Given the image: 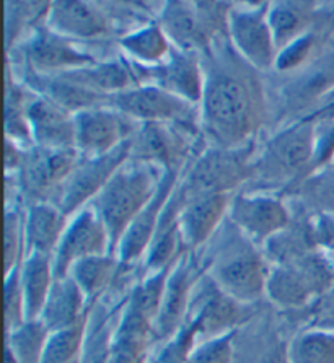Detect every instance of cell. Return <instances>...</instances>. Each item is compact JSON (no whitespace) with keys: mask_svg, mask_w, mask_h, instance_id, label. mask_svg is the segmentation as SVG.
<instances>
[{"mask_svg":"<svg viewBox=\"0 0 334 363\" xmlns=\"http://www.w3.org/2000/svg\"><path fill=\"white\" fill-rule=\"evenodd\" d=\"M202 57L206 86L199 104L201 130L209 147L242 148L255 144L253 137L265 119V93L245 60L228 40H218Z\"/></svg>","mask_w":334,"mask_h":363,"instance_id":"6da1fadb","label":"cell"},{"mask_svg":"<svg viewBox=\"0 0 334 363\" xmlns=\"http://www.w3.org/2000/svg\"><path fill=\"white\" fill-rule=\"evenodd\" d=\"M194 255L202 272L233 300L255 306L266 298L271 262L262 247L245 236L228 218L209 243Z\"/></svg>","mask_w":334,"mask_h":363,"instance_id":"7a4b0ae2","label":"cell"},{"mask_svg":"<svg viewBox=\"0 0 334 363\" xmlns=\"http://www.w3.org/2000/svg\"><path fill=\"white\" fill-rule=\"evenodd\" d=\"M316 134V121L310 116L277 132L258 155L255 153L251 179L245 188L251 192L294 188L313 173Z\"/></svg>","mask_w":334,"mask_h":363,"instance_id":"3957f363","label":"cell"},{"mask_svg":"<svg viewBox=\"0 0 334 363\" xmlns=\"http://www.w3.org/2000/svg\"><path fill=\"white\" fill-rule=\"evenodd\" d=\"M165 173L153 164L129 158L90 203L105 223L114 256L126 230L157 194Z\"/></svg>","mask_w":334,"mask_h":363,"instance_id":"277c9868","label":"cell"},{"mask_svg":"<svg viewBox=\"0 0 334 363\" xmlns=\"http://www.w3.org/2000/svg\"><path fill=\"white\" fill-rule=\"evenodd\" d=\"M255 148V144L242 148H204L182 173L178 188L183 197L233 196L250 183Z\"/></svg>","mask_w":334,"mask_h":363,"instance_id":"5b68a950","label":"cell"},{"mask_svg":"<svg viewBox=\"0 0 334 363\" xmlns=\"http://www.w3.org/2000/svg\"><path fill=\"white\" fill-rule=\"evenodd\" d=\"M333 264L323 251H313L297 261L271 266L266 298L282 311H300L333 290Z\"/></svg>","mask_w":334,"mask_h":363,"instance_id":"8992f818","label":"cell"},{"mask_svg":"<svg viewBox=\"0 0 334 363\" xmlns=\"http://www.w3.org/2000/svg\"><path fill=\"white\" fill-rule=\"evenodd\" d=\"M202 132H194L174 124L144 123L129 140L130 160L144 162L162 168L163 172H184L191 158H196V142Z\"/></svg>","mask_w":334,"mask_h":363,"instance_id":"52a82bcc","label":"cell"},{"mask_svg":"<svg viewBox=\"0 0 334 363\" xmlns=\"http://www.w3.org/2000/svg\"><path fill=\"white\" fill-rule=\"evenodd\" d=\"M108 106L118 109L140 124H174L194 132H202L199 106L153 85H137L128 91L109 96Z\"/></svg>","mask_w":334,"mask_h":363,"instance_id":"ba28073f","label":"cell"},{"mask_svg":"<svg viewBox=\"0 0 334 363\" xmlns=\"http://www.w3.org/2000/svg\"><path fill=\"white\" fill-rule=\"evenodd\" d=\"M267 7L269 2L233 4L228 18L230 46L256 72L274 69L279 52L267 21Z\"/></svg>","mask_w":334,"mask_h":363,"instance_id":"9c48e42d","label":"cell"},{"mask_svg":"<svg viewBox=\"0 0 334 363\" xmlns=\"http://www.w3.org/2000/svg\"><path fill=\"white\" fill-rule=\"evenodd\" d=\"M80 160L77 150H49L33 145L25 153L18 181L25 206L33 202H56L59 192Z\"/></svg>","mask_w":334,"mask_h":363,"instance_id":"30bf717a","label":"cell"},{"mask_svg":"<svg viewBox=\"0 0 334 363\" xmlns=\"http://www.w3.org/2000/svg\"><path fill=\"white\" fill-rule=\"evenodd\" d=\"M227 218L261 247L294 222L286 201L272 192L251 191H238L230 197Z\"/></svg>","mask_w":334,"mask_h":363,"instance_id":"8fae6325","label":"cell"},{"mask_svg":"<svg viewBox=\"0 0 334 363\" xmlns=\"http://www.w3.org/2000/svg\"><path fill=\"white\" fill-rule=\"evenodd\" d=\"M256 316L255 306L243 305L222 291L204 272L196 284L189 316L201 324V342L233 334Z\"/></svg>","mask_w":334,"mask_h":363,"instance_id":"7c38bea8","label":"cell"},{"mask_svg":"<svg viewBox=\"0 0 334 363\" xmlns=\"http://www.w3.org/2000/svg\"><path fill=\"white\" fill-rule=\"evenodd\" d=\"M129 160V142L108 155L82 157L59 192L56 206L67 217L84 211L105 189L109 179Z\"/></svg>","mask_w":334,"mask_h":363,"instance_id":"4fadbf2b","label":"cell"},{"mask_svg":"<svg viewBox=\"0 0 334 363\" xmlns=\"http://www.w3.org/2000/svg\"><path fill=\"white\" fill-rule=\"evenodd\" d=\"M140 123L111 106L75 114V148L82 157L108 155L133 139Z\"/></svg>","mask_w":334,"mask_h":363,"instance_id":"5bb4252c","label":"cell"},{"mask_svg":"<svg viewBox=\"0 0 334 363\" xmlns=\"http://www.w3.org/2000/svg\"><path fill=\"white\" fill-rule=\"evenodd\" d=\"M133 65L140 85L158 86L196 106L201 104L204 96L206 74L199 54L184 52L173 48L169 56L157 67L145 69Z\"/></svg>","mask_w":334,"mask_h":363,"instance_id":"9a60e30c","label":"cell"},{"mask_svg":"<svg viewBox=\"0 0 334 363\" xmlns=\"http://www.w3.org/2000/svg\"><path fill=\"white\" fill-rule=\"evenodd\" d=\"M201 274V264L194 252H186L172 267L160 311L153 323V344L165 342L188 320L191 300Z\"/></svg>","mask_w":334,"mask_h":363,"instance_id":"2e32d148","label":"cell"},{"mask_svg":"<svg viewBox=\"0 0 334 363\" xmlns=\"http://www.w3.org/2000/svg\"><path fill=\"white\" fill-rule=\"evenodd\" d=\"M113 255L108 230L91 206L70 217L67 230L52 256L56 279L69 276L70 269L79 261L93 256Z\"/></svg>","mask_w":334,"mask_h":363,"instance_id":"e0dca14e","label":"cell"},{"mask_svg":"<svg viewBox=\"0 0 334 363\" xmlns=\"http://www.w3.org/2000/svg\"><path fill=\"white\" fill-rule=\"evenodd\" d=\"M25 59L28 72L45 77L72 72L98 60L93 54L80 48L79 43L65 40L49 30L46 21L33 30L25 44Z\"/></svg>","mask_w":334,"mask_h":363,"instance_id":"ac0fdd59","label":"cell"},{"mask_svg":"<svg viewBox=\"0 0 334 363\" xmlns=\"http://www.w3.org/2000/svg\"><path fill=\"white\" fill-rule=\"evenodd\" d=\"M46 26L74 43L98 41L113 30V20L105 4L84 0H59L51 2L46 16Z\"/></svg>","mask_w":334,"mask_h":363,"instance_id":"d6986e66","label":"cell"},{"mask_svg":"<svg viewBox=\"0 0 334 363\" xmlns=\"http://www.w3.org/2000/svg\"><path fill=\"white\" fill-rule=\"evenodd\" d=\"M182 173L183 172H173V169L165 173L157 194L152 197V201L144 207V211L126 230L116 250V257L124 267L135 269L139 264L144 262L153 236H155L163 208L177 189Z\"/></svg>","mask_w":334,"mask_h":363,"instance_id":"ffe728a7","label":"cell"},{"mask_svg":"<svg viewBox=\"0 0 334 363\" xmlns=\"http://www.w3.org/2000/svg\"><path fill=\"white\" fill-rule=\"evenodd\" d=\"M26 118L33 145L49 150H77L75 114L67 111L61 104L33 91Z\"/></svg>","mask_w":334,"mask_h":363,"instance_id":"44dd1931","label":"cell"},{"mask_svg":"<svg viewBox=\"0 0 334 363\" xmlns=\"http://www.w3.org/2000/svg\"><path fill=\"white\" fill-rule=\"evenodd\" d=\"M230 197L232 196L227 194L183 197L182 194L179 230L186 250L189 252H199L218 232V228L227 220Z\"/></svg>","mask_w":334,"mask_h":363,"instance_id":"7402d4cb","label":"cell"},{"mask_svg":"<svg viewBox=\"0 0 334 363\" xmlns=\"http://www.w3.org/2000/svg\"><path fill=\"white\" fill-rule=\"evenodd\" d=\"M155 20L173 48L199 56L211 51L213 41L202 25L196 2L172 0L162 4Z\"/></svg>","mask_w":334,"mask_h":363,"instance_id":"603a6c76","label":"cell"},{"mask_svg":"<svg viewBox=\"0 0 334 363\" xmlns=\"http://www.w3.org/2000/svg\"><path fill=\"white\" fill-rule=\"evenodd\" d=\"M182 203L183 199L177 186L165 208H163L155 236H153L145 259L142 262V269H144L145 274L168 271L182 259L186 252H189L186 250L182 230H179Z\"/></svg>","mask_w":334,"mask_h":363,"instance_id":"cb8c5ba5","label":"cell"},{"mask_svg":"<svg viewBox=\"0 0 334 363\" xmlns=\"http://www.w3.org/2000/svg\"><path fill=\"white\" fill-rule=\"evenodd\" d=\"M69 222L70 217L52 202L25 206V256L31 252L54 256Z\"/></svg>","mask_w":334,"mask_h":363,"instance_id":"d4e9b609","label":"cell"},{"mask_svg":"<svg viewBox=\"0 0 334 363\" xmlns=\"http://www.w3.org/2000/svg\"><path fill=\"white\" fill-rule=\"evenodd\" d=\"M61 77L74 82L85 90L106 98L140 85L133 62L126 57L96 60L95 64L72 70V72L61 74Z\"/></svg>","mask_w":334,"mask_h":363,"instance_id":"484cf974","label":"cell"},{"mask_svg":"<svg viewBox=\"0 0 334 363\" xmlns=\"http://www.w3.org/2000/svg\"><path fill=\"white\" fill-rule=\"evenodd\" d=\"M133 271L134 269L124 267L114 255H101L74 264L69 276L84 291L89 303L93 305L111 291L124 287L123 284Z\"/></svg>","mask_w":334,"mask_h":363,"instance_id":"4316f807","label":"cell"},{"mask_svg":"<svg viewBox=\"0 0 334 363\" xmlns=\"http://www.w3.org/2000/svg\"><path fill=\"white\" fill-rule=\"evenodd\" d=\"M90 303L70 276L54 280L51 295L40 316L49 333L79 326L89 316Z\"/></svg>","mask_w":334,"mask_h":363,"instance_id":"83f0119b","label":"cell"},{"mask_svg":"<svg viewBox=\"0 0 334 363\" xmlns=\"http://www.w3.org/2000/svg\"><path fill=\"white\" fill-rule=\"evenodd\" d=\"M126 300H128V296L119 303L108 305L105 296H103L101 300L95 301L90 306L85 323L82 363H108Z\"/></svg>","mask_w":334,"mask_h":363,"instance_id":"f1b7e54d","label":"cell"},{"mask_svg":"<svg viewBox=\"0 0 334 363\" xmlns=\"http://www.w3.org/2000/svg\"><path fill=\"white\" fill-rule=\"evenodd\" d=\"M153 324L124 305L108 363H149Z\"/></svg>","mask_w":334,"mask_h":363,"instance_id":"f546056e","label":"cell"},{"mask_svg":"<svg viewBox=\"0 0 334 363\" xmlns=\"http://www.w3.org/2000/svg\"><path fill=\"white\" fill-rule=\"evenodd\" d=\"M21 290L25 296L26 320H40L43 308L51 295L56 274L52 256L31 252L18 266Z\"/></svg>","mask_w":334,"mask_h":363,"instance_id":"4dcf8cb0","label":"cell"},{"mask_svg":"<svg viewBox=\"0 0 334 363\" xmlns=\"http://www.w3.org/2000/svg\"><path fill=\"white\" fill-rule=\"evenodd\" d=\"M119 48L123 49L126 59L139 67H157L172 52V43L157 23V20L140 25L119 38Z\"/></svg>","mask_w":334,"mask_h":363,"instance_id":"1f68e13d","label":"cell"},{"mask_svg":"<svg viewBox=\"0 0 334 363\" xmlns=\"http://www.w3.org/2000/svg\"><path fill=\"white\" fill-rule=\"evenodd\" d=\"M315 9V2H269L267 21H269L277 51L310 33Z\"/></svg>","mask_w":334,"mask_h":363,"instance_id":"d6a6232c","label":"cell"},{"mask_svg":"<svg viewBox=\"0 0 334 363\" xmlns=\"http://www.w3.org/2000/svg\"><path fill=\"white\" fill-rule=\"evenodd\" d=\"M51 333L41 320H31L5 333V363H41Z\"/></svg>","mask_w":334,"mask_h":363,"instance_id":"836d02e7","label":"cell"},{"mask_svg":"<svg viewBox=\"0 0 334 363\" xmlns=\"http://www.w3.org/2000/svg\"><path fill=\"white\" fill-rule=\"evenodd\" d=\"M287 363H334V334L305 328L289 340Z\"/></svg>","mask_w":334,"mask_h":363,"instance_id":"e575fe53","label":"cell"},{"mask_svg":"<svg viewBox=\"0 0 334 363\" xmlns=\"http://www.w3.org/2000/svg\"><path fill=\"white\" fill-rule=\"evenodd\" d=\"M304 211L334 213V164L306 176L292 188Z\"/></svg>","mask_w":334,"mask_h":363,"instance_id":"d590c367","label":"cell"},{"mask_svg":"<svg viewBox=\"0 0 334 363\" xmlns=\"http://www.w3.org/2000/svg\"><path fill=\"white\" fill-rule=\"evenodd\" d=\"M169 271H160L144 274V277L137 280L134 287L130 289L128 300H126V306L130 311L137 313V315L145 318L147 321L152 324L155 323L158 311H160L163 295H165L167 280L169 276Z\"/></svg>","mask_w":334,"mask_h":363,"instance_id":"8d00e7d4","label":"cell"},{"mask_svg":"<svg viewBox=\"0 0 334 363\" xmlns=\"http://www.w3.org/2000/svg\"><path fill=\"white\" fill-rule=\"evenodd\" d=\"M199 342L201 324L194 318H188L178 333H174L165 342L158 344V349L150 355L149 363H188Z\"/></svg>","mask_w":334,"mask_h":363,"instance_id":"74e56055","label":"cell"},{"mask_svg":"<svg viewBox=\"0 0 334 363\" xmlns=\"http://www.w3.org/2000/svg\"><path fill=\"white\" fill-rule=\"evenodd\" d=\"M4 272H12L25 259V207H5Z\"/></svg>","mask_w":334,"mask_h":363,"instance_id":"f35d334b","label":"cell"},{"mask_svg":"<svg viewBox=\"0 0 334 363\" xmlns=\"http://www.w3.org/2000/svg\"><path fill=\"white\" fill-rule=\"evenodd\" d=\"M87 320L79 326L51 333L41 363H82Z\"/></svg>","mask_w":334,"mask_h":363,"instance_id":"ab89813d","label":"cell"},{"mask_svg":"<svg viewBox=\"0 0 334 363\" xmlns=\"http://www.w3.org/2000/svg\"><path fill=\"white\" fill-rule=\"evenodd\" d=\"M4 311H5V333L13 331L20 328L26 321V308L25 296L21 290L20 271L18 267L12 272L5 274V298H4Z\"/></svg>","mask_w":334,"mask_h":363,"instance_id":"60d3db41","label":"cell"},{"mask_svg":"<svg viewBox=\"0 0 334 363\" xmlns=\"http://www.w3.org/2000/svg\"><path fill=\"white\" fill-rule=\"evenodd\" d=\"M237 349H235V333L202 340L194 349L188 363H235Z\"/></svg>","mask_w":334,"mask_h":363,"instance_id":"b9f144b4","label":"cell"},{"mask_svg":"<svg viewBox=\"0 0 334 363\" xmlns=\"http://www.w3.org/2000/svg\"><path fill=\"white\" fill-rule=\"evenodd\" d=\"M315 41L316 36L310 31L302 38H299V40L290 43L289 46L282 48L281 51L277 52L274 69L279 70V72H290V70L299 69L300 65L308 60L310 52L313 51L315 48Z\"/></svg>","mask_w":334,"mask_h":363,"instance_id":"7bdbcfd3","label":"cell"},{"mask_svg":"<svg viewBox=\"0 0 334 363\" xmlns=\"http://www.w3.org/2000/svg\"><path fill=\"white\" fill-rule=\"evenodd\" d=\"M308 223L316 247L320 251L334 252V213H310Z\"/></svg>","mask_w":334,"mask_h":363,"instance_id":"ee69618b","label":"cell"},{"mask_svg":"<svg viewBox=\"0 0 334 363\" xmlns=\"http://www.w3.org/2000/svg\"><path fill=\"white\" fill-rule=\"evenodd\" d=\"M311 308L310 326L315 329L334 334V290H330L323 295L318 301H315Z\"/></svg>","mask_w":334,"mask_h":363,"instance_id":"f6af8a7d","label":"cell"}]
</instances>
